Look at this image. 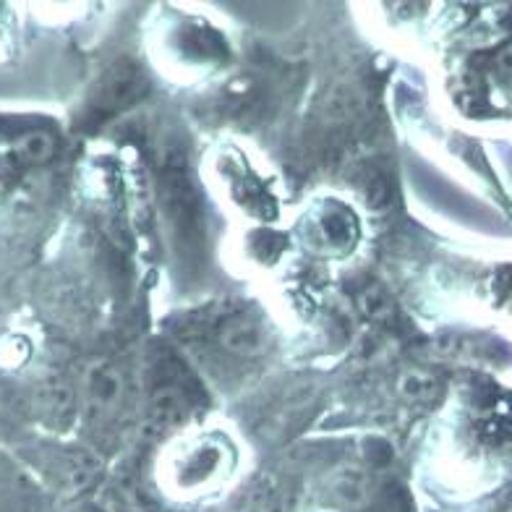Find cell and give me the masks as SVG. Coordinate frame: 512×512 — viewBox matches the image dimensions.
<instances>
[{"mask_svg": "<svg viewBox=\"0 0 512 512\" xmlns=\"http://www.w3.org/2000/svg\"><path fill=\"white\" fill-rule=\"evenodd\" d=\"M21 152L34 162L48 160L53 155V139L48 134H32L21 142Z\"/></svg>", "mask_w": 512, "mask_h": 512, "instance_id": "cell-9", "label": "cell"}, {"mask_svg": "<svg viewBox=\"0 0 512 512\" xmlns=\"http://www.w3.org/2000/svg\"><path fill=\"white\" fill-rule=\"evenodd\" d=\"M123 398V377L108 361H97L84 377V403L95 418H105L118 411Z\"/></svg>", "mask_w": 512, "mask_h": 512, "instance_id": "cell-1", "label": "cell"}, {"mask_svg": "<svg viewBox=\"0 0 512 512\" xmlns=\"http://www.w3.org/2000/svg\"><path fill=\"white\" fill-rule=\"evenodd\" d=\"M42 400H45V408H48L50 416H66L74 405V392L68 390L66 384H53L48 390L42 392Z\"/></svg>", "mask_w": 512, "mask_h": 512, "instance_id": "cell-7", "label": "cell"}, {"mask_svg": "<svg viewBox=\"0 0 512 512\" xmlns=\"http://www.w3.org/2000/svg\"><path fill=\"white\" fill-rule=\"evenodd\" d=\"M364 196L371 209L387 207V204L392 202V189H390V183H387V178L379 176V173L369 176V181H366L364 186Z\"/></svg>", "mask_w": 512, "mask_h": 512, "instance_id": "cell-8", "label": "cell"}, {"mask_svg": "<svg viewBox=\"0 0 512 512\" xmlns=\"http://www.w3.org/2000/svg\"><path fill=\"white\" fill-rule=\"evenodd\" d=\"M400 390L411 400H434L439 395V382L429 374H408L400 379Z\"/></svg>", "mask_w": 512, "mask_h": 512, "instance_id": "cell-4", "label": "cell"}, {"mask_svg": "<svg viewBox=\"0 0 512 512\" xmlns=\"http://www.w3.org/2000/svg\"><path fill=\"white\" fill-rule=\"evenodd\" d=\"M361 309L366 311V317L384 322L395 314V306H392V298L379 288H366L361 293Z\"/></svg>", "mask_w": 512, "mask_h": 512, "instance_id": "cell-5", "label": "cell"}, {"mask_svg": "<svg viewBox=\"0 0 512 512\" xmlns=\"http://www.w3.org/2000/svg\"><path fill=\"white\" fill-rule=\"evenodd\" d=\"M186 411H189V405H186L183 392L173 390V387H162L149 400V421L160 429H173L181 424Z\"/></svg>", "mask_w": 512, "mask_h": 512, "instance_id": "cell-3", "label": "cell"}, {"mask_svg": "<svg viewBox=\"0 0 512 512\" xmlns=\"http://www.w3.org/2000/svg\"><path fill=\"white\" fill-rule=\"evenodd\" d=\"M217 340L225 351L236 356H259L267 348V332L251 317H233L225 322L217 332Z\"/></svg>", "mask_w": 512, "mask_h": 512, "instance_id": "cell-2", "label": "cell"}, {"mask_svg": "<svg viewBox=\"0 0 512 512\" xmlns=\"http://www.w3.org/2000/svg\"><path fill=\"white\" fill-rule=\"evenodd\" d=\"M335 489L343 499H351V502L353 499H361L366 492L364 471H358V468H345V471H340L335 479Z\"/></svg>", "mask_w": 512, "mask_h": 512, "instance_id": "cell-6", "label": "cell"}]
</instances>
